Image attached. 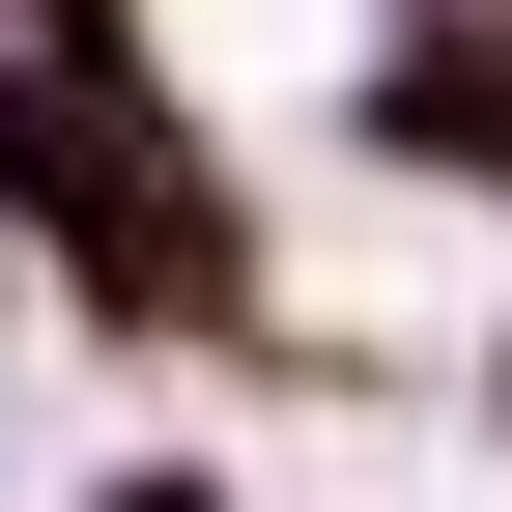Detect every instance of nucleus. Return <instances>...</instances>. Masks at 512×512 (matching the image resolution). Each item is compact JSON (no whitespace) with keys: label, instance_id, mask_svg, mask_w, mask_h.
Returning <instances> with one entry per match:
<instances>
[{"label":"nucleus","instance_id":"1","mask_svg":"<svg viewBox=\"0 0 512 512\" xmlns=\"http://www.w3.org/2000/svg\"><path fill=\"white\" fill-rule=\"evenodd\" d=\"M512 57V29H484ZM370 143H427V171H512V86H456V57H399V86H370Z\"/></svg>","mask_w":512,"mask_h":512},{"label":"nucleus","instance_id":"2","mask_svg":"<svg viewBox=\"0 0 512 512\" xmlns=\"http://www.w3.org/2000/svg\"><path fill=\"white\" fill-rule=\"evenodd\" d=\"M86 512H200V484H86Z\"/></svg>","mask_w":512,"mask_h":512}]
</instances>
